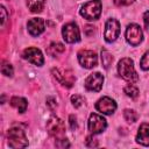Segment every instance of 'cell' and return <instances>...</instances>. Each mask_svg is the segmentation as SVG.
I'll return each mask as SVG.
<instances>
[{
    "label": "cell",
    "mask_w": 149,
    "mask_h": 149,
    "mask_svg": "<svg viewBox=\"0 0 149 149\" xmlns=\"http://www.w3.org/2000/svg\"><path fill=\"white\" fill-rule=\"evenodd\" d=\"M101 14V1L100 0H92L86 2L81 9H80V15L84 16L86 20H97Z\"/></svg>",
    "instance_id": "cell-3"
},
{
    "label": "cell",
    "mask_w": 149,
    "mask_h": 149,
    "mask_svg": "<svg viewBox=\"0 0 149 149\" xmlns=\"http://www.w3.org/2000/svg\"><path fill=\"white\" fill-rule=\"evenodd\" d=\"M85 143L87 147H98V141L95 139H93L92 136H87Z\"/></svg>",
    "instance_id": "cell-25"
},
{
    "label": "cell",
    "mask_w": 149,
    "mask_h": 149,
    "mask_svg": "<svg viewBox=\"0 0 149 149\" xmlns=\"http://www.w3.org/2000/svg\"><path fill=\"white\" fill-rule=\"evenodd\" d=\"M62 34H63V38H64L68 43H74V42H78V41L80 40L79 29H78L77 24H74V23H72V22L66 23V24L63 27Z\"/></svg>",
    "instance_id": "cell-6"
},
{
    "label": "cell",
    "mask_w": 149,
    "mask_h": 149,
    "mask_svg": "<svg viewBox=\"0 0 149 149\" xmlns=\"http://www.w3.org/2000/svg\"><path fill=\"white\" fill-rule=\"evenodd\" d=\"M44 0H27V6L33 13H40L43 9Z\"/></svg>",
    "instance_id": "cell-18"
},
{
    "label": "cell",
    "mask_w": 149,
    "mask_h": 149,
    "mask_svg": "<svg viewBox=\"0 0 149 149\" xmlns=\"http://www.w3.org/2000/svg\"><path fill=\"white\" fill-rule=\"evenodd\" d=\"M135 0H114V2L118 6H128L130 3H133Z\"/></svg>",
    "instance_id": "cell-27"
},
{
    "label": "cell",
    "mask_w": 149,
    "mask_h": 149,
    "mask_svg": "<svg viewBox=\"0 0 149 149\" xmlns=\"http://www.w3.org/2000/svg\"><path fill=\"white\" fill-rule=\"evenodd\" d=\"M142 37H143V34H142L140 26L134 24V23L128 26V28L126 30V38L132 45H134V47L139 45L142 41Z\"/></svg>",
    "instance_id": "cell-7"
},
{
    "label": "cell",
    "mask_w": 149,
    "mask_h": 149,
    "mask_svg": "<svg viewBox=\"0 0 149 149\" xmlns=\"http://www.w3.org/2000/svg\"><path fill=\"white\" fill-rule=\"evenodd\" d=\"M47 104H48V106H50V108L51 109H54L55 107H56V100H55V98H52V97H49V98H47Z\"/></svg>",
    "instance_id": "cell-28"
},
{
    "label": "cell",
    "mask_w": 149,
    "mask_h": 149,
    "mask_svg": "<svg viewBox=\"0 0 149 149\" xmlns=\"http://www.w3.org/2000/svg\"><path fill=\"white\" fill-rule=\"evenodd\" d=\"M120 33V23L115 19H109L106 22L105 28V40L107 42H113L116 40Z\"/></svg>",
    "instance_id": "cell-8"
},
{
    "label": "cell",
    "mask_w": 149,
    "mask_h": 149,
    "mask_svg": "<svg viewBox=\"0 0 149 149\" xmlns=\"http://www.w3.org/2000/svg\"><path fill=\"white\" fill-rule=\"evenodd\" d=\"M95 108L102 114H112L116 109V104L111 98L104 97L98 100V102L95 104Z\"/></svg>",
    "instance_id": "cell-12"
},
{
    "label": "cell",
    "mask_w": 149,
    "mask_h": 149,
    "mask_svg": "<svg viewBox=\"0 0 149 149\" xmlns=\"http://www.w3.org/2000/svg\"><path fill=\"white\" fill-rule=\"evenodd\" d=\"M27 27H28V31L30 35L37 36L44 31V21L40 17H34L28 21Z\"/></svg>",
    "instance_id": "cell-14"
},
{
    "label": "cell",
    "mask_w": 149,
    "mask_h": 149,
    "mask_svg": "<svg viewBox=\"0 0 149 149\" xmlns=\"http://www.w3.org/2000/svg\"><path fill=\"white\" fill-rule=\"evenodd\" d=\"M102 81H104V77L102 74H100L99 72H94V73H91L86 80H85V87L90 91H94V92H98L100 91L101 86H102Z\"/></svg>",
    "instance_id": "cell-11"
},
{
    "label": "cell",
    "mask_w": 149,
    "mask_h": 149,
    "mask_svg": "<svg viewBox=\"0 0 149 149\" xmlns=\"http://www.w3.org/2000/svg\"><path fill=\"white\" fill-rule=\"evenodd\" d=\"M78 61L86 69L94 68V66H97V63H98L95 52L91 51V50H80L78 52Z\"/></svg>",
    "instance_id": "cell-5"
},
{
    "label": "cell",
    "mask_w": 149,
    "mask_h": 149,
    "mask_svg": "<svg viewBox=\"0 0 149 149\" xmlns=\"http://www.w3.org/2000/svg\"><path fill=\"white\" fill-rule=\"evenodd\" d=\"M23 58L28 62L35 64V65H42L44 59L42 56V52L36 48H28L23 51Z\"/></svg>",
    "instance_id": "cell-13"
},
{
    "label": "cell",
    "mask_w": 149,
    "mask_h": 149,
    "mask_svg": "<svg viewBox=\"0 0 149 149\" xmlns=\"http://www.w3.org/2000/svg\"><path fill=\"white\" fill-rule=\"evenodd\" d=\"M1 72H2V74L10 77L13 74V68H12V65L9 63H3L2 66H1Z\"/></svg>",
    "instance_id": "cell-23"
},
{
    "label": "cell",
    "mask_w": 149,
    "mask_h": 149,
    "mask_svg": "<svg viewBox=\"0 0 149 149\" xmlns=\"http://www.w3.org/2000/svg\"><path fill=\"white\" fill-rule=\"evenodd\" d=\"M101 62L105 69H108L113 62V56L107 51V50H102L101 51Z\"/></svg>",
    "instance_id": "cell-19"
},
{
    "label": "cell",
    "mask_w": 149,
    "mask_h": 149,
    "mask_svg": "<svg viewBox=\"0 0 149 149\" xmlns=\"http://www.w3.org/2000/svg\"><path fill=\"white\" fill-rule=\"evenodd\" d=\"M52 74L65 87H71L74 83V76L69 70H62L61 71L58 69H52Z\"/></svg>",
    "instance_id": "cell-9"
},
{
    "label": "cell",
    "mask_w": 149,
    "mask_h": 149,
    "mask_svg": "<svg viewBox=\"0 0 149 149\" xmlns=\"http://www.w3.org/2000/svg\"><path fill=\"white\" fill-rule=\"evenodd\" d=\"M64 50H65V47H64L62 43L54 42V43H51V44L48 47L47 52H48L50 56H58V55L62 54Z\"/></svg>",
    "instance_id": "cell-17"
},
{
    "label": "cell",
    "mask_w": 149,
    "mask_h": 149,
    "mask_svg": "<svg viewBox=\"0 0 149 149\" xmlns=\"http://www.w3.org/2000/svg\"><path fill=\"white\" fill-rule=\"evenodd\" d=\"M1 17H2L1 19V26L3 27L5 26V22H6V19H7L6 17V9H5L3 6H1Z\"/></svg>",
    "instance_id": "cell-30"
},
{
    "label": "cell",
    "mask_w": 149,
    "mask_h": 149,
    "mask_svg": "<svg viewBox=\"0 0 149 149\" xmlns=\"http://www.w3.org/2000/svg\"><path fill=\"white\" fill-rule=\"evenodd\" d=\"M136 141L142 146H149V125L142 123L139 128Z\"/></svg>",
    "instance_id": "cell-15"
},
{
    "label": "cell",
    "mask_w": 149,
    "mask_h": 149,
    "mask_svg": "<svg viewBox=\"0 0 149 149\" xmlns=\"http://www.w3.org/2000/svg\"><path fill=\"white\" fill-rule=\"evenodd\" d=\"M118 71H119V74L129 83H135L139 79V76L134 69V63L130 58H122L119 62Z\"/></svg>",
    "instance_id": "cell-1"
},
{
    "label": "cell",
    "mask_w": 149,
    "mask_h": 149,
    "mask_svg": "<svg viewBox=\"0 0 149 149\" xmlns=\"http://www.w3.org/2000/svg\"><path fill=\"white\" fill-rule=\"evenodd\" d=\"M7 137H8V144L12 148H23L28 146V141L24 135V132L20 127H12L7 133Z\"/></svg>",
    "instance_id": "cell-2"
},
{
    "label": "cell",
    "mask_w": 149,
    "mask_h": 149,
    "mask_svg": "<svg viewBox=\"0 0 149 149\" xmlns=\"http://www.w3.org/2000/svg\"><path fill=\"white\" fill-rule=\"evenodd\" d=\"M123 116H125L126 121L132 122V123L137 120V114H136V112L133 111V109H126V111L123 112Z\"/></svg>",
    "instance_id": "cell-21"
},
{
    "label": "cell",
    "mask_w": 149,
    "mask_h": 149,
    "mask_svg": "<svg viewBox=\"0 0 149 149\" xmlns=\"http://www.w3.org/2000/svg\"><path fill=\"white\" fill-rule=\"evenodd\" d=\"M69 121H70V128H71L72 130H74V129L77 128V119H76V116L71 114L70 118H69Z\"/></svg>",
    "instance_id": "cell-26"
},
{
    "label": "cell",
    "mask_w": 149,
    "mask_h": 149,
    "mask_svg": "<svg viewBox=\"0 0 149 149\" xmlns=\"http://www.w3.org/2000/svg\"><path fill=\"white\" fill-rule=\"evenodd\" d=\"M10 105L15 107L20 113H23L27 109V100L21 97H13L10 99Z\"/></svg>",
    "instance_id": "cell-16"
},
{
    "label": "cell",
    "mask_w": 149,
    "mask_h": 149,
    "mask_svg": "<svg viewBox=\"0 0 149 149\" xmlns=\"http://www.w3.org/2000/svg\"><path fill=\"white\" fill-rule=\"evenodd\" d=\"M140 65L143 70H149V51H147L143 57L141 58V62H140Z\"/></svg>",
    "instance_id": "cell-22"
},
{
    "label": "cell",
    "mask_w": 149,
    "mask_h": 149,
    "mask_svg": "<svg viewBox=\"0 0 149 149\" xmlns=\"http://www.w3.org/2000/svg\"><path fill=\"white\" fill-rule=\"evenodd\" d=\"M47 130L51 136L61 139L65 134V125L59 118L51 116L47 122Z\"/></svg>",
    "instance_id": "cell-4"
},
{
    "label": "cell",
    "mask_w": 149,
    "mask_h": 149,
    "mask_svg": "<svg viewBox=\"0 0 149 149\" xmlns=\"http://www.w3.org/2000/svg\"><path fill=\"white\" fill-rule=\"evenodd\" d=\"M143 21H144V26H146V29L149 30V10H147L143 15Z\"/></svg>",
    "instance_id": "cell-29"
},
{
    "label": "cell",
    "mask_w": 149,
    "mask_h": 149,
    "mask_svg": "<svg viewBox=\"0 0 149 149\" xmlns=\"http://www.w3.org/2000/svg\"><path fill=\"white\" fill-rule=\"evenodd\" d=\"M107 123H106V120L98 115V114H91L90 115V119H88V130L93 134H98V133H101L105 128H106Z\"/></svg>",
    "instance_id": "cell-10"
},
{
    "label": "cell",
    "mask_w": 149,
    "mask_h": 149,
    "mask_svg": "<svg viewBox=\"0 0 149 149\" xmlns=\"http://www.w3.org/2000/svg\"><path fill=\"white\" fill-rule=\"evenodd\" d=\"M71 101H72V104H73L74 107H79V106H81V104L84 102L83 98H81L80 95H78V94L72 95V97H71Z\"/></svg>",
    "instance_id": "cell-24"
},
{
    "label": "cell",
    "mask_w": 149,
    "mask_h": 149,
    "mask_svg": "<svg viewBox=\"0 0 149 149\" xmlns=\"http://www.w3.org/2000/svg\"><path fill=\"white\" fill-rule=\"evenodd\" d=\"M125 93H126L128 97H130V98H136V97L139 95V90H137L136 86L129 84V85H127V86L125 87Z\"/></svg>",
    "instance_id": "cell-20"
}]
</instances>
